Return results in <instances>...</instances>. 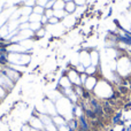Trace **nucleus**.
I'll return each instance as SVG.
<instances>
[{"label":"nucleus","instance_id":"nucleus-6","mask_svg":"<svg viewBox=\"0 0 131 131\" xmlns=\"http://www.w3.org/2000/svg\"><path fill=\"white\" fill-rule=\"evenodd\" d=\"M67 10H68V12H74V10H75L74 4H68V5H67Z\"/></svg>","mask_w":131,"mask_h":131},{"label":"nucleus","instance_id":"nucleus-7","mask_svg":"<svg viewBox=\"0 0 131 131\" xmlns=\"http://www.w3.org/2000/svg\"><path fill=\"white\" fill-rule=\"evenodd\" d=\"M54 122H55V123H58V124H63L64 121L62 120L61 117H55V118H54Z\"/></svg>","mask_w":131,"mask_h":131},{"label":"nucleus","instance_id":"nucleus-2","mask_svg":"<svg viewBox=\"0 0 131 131\" xmlns=\"http://www.w3.org/2000/svg\"><path fill=\"white\" fill-rule=\"evenodd\" d=\"M94 84H95V79H94V78H89L88 81L85 82V86H86L88 89H92Z\"/></svg>","mask_w":131,"mask_h":131},{"label":"nucleus","instance_id":"nucleus-9","mask_svg":"<svg viewBox=\"0 0 131 131\" xmlns=\"http://www.w3.org/2000/svg\"><path fill=\"white\" fill-rule=\"evenodd\" d=\"M50 22H51V23H57V22H58V18H51Z\"/></svg>","mask_w":131,"mask_h":131},{"label":"nucleus","instance_id":"nucleus-8","mask_svg":"<svg viewBox=\"0 0 131 131\" xmlns=\"http://www.w3.org/2000/svg\"><path fill=\"white\" fill-rule=\"evenodd\" d=\"M86 72H88V74H94V72H95V68L94 67L88 68V69H86Z\"/></svg>","mask_w":131,"mask_h":131},{"label":"nucleus","instance_id":"nucleus-4","mask_svg":"<svg viewBox=\"0 0 131 131\" xmlns=\"http://www.w3.org/2000/svg\"><path fill=\"white\" fill-rule=\"evenodd\" d=\"M61 85L63 86V88H68V86L70 85V83H69V81H68L66 77H63V78L61 79Z\"/></svg>","mask_w":131,"mask_h":131},{"label":"nucleus","instance_id":"nucleus-1","mask_svg":"<svg viewBox=\"0 0 131 131\" xmlns=\"http://www.w3.org/2000/svg\"><path fill=\"white\" fill-rule=\"evenodd\" d=\"M69 77H70V79H71L72 82H74L75 84H79V79H78V76L76 75V72L75 71H70V74H69Z\"/></svg>","mask_w":131,"mask_h":131},{"label":"nucleus","instance_id":"nucleus-10","mask_svg":"<svg viewBox=\"0 0 131 131\" xmlns=\"http://www.w3.org/2000/svg\"><path fill=\"white\" fill-rule=\"evenodd\" d=\"M77 4H84V0H76Z\"/></svg>","mask_w":131,"mask_h":131},{"label":"nucleus","instance_id":"nucleus-3","mask_svg":"<svg viewBox=\"0 0 131 131\" xmlns=\"http://www.w3.org/2000/svg\"><path fill=\"white\" fill-rule=\"evenodd\" d=\"M31 125L35 128H37V129H40L43 125H41V122L39 120H37V118H34V120L31 121Z\"/></svg>","mask_w":131,"mask_h":131},{"label":"nucleus","instance_id":"nucleus-5","mask_svg":"<svg viewBox=\"0 0 131 131\" xmlns=\"http://www.w3.org/2000/svg\"><path fill=\"white\" fill-rule=\"evenodd\" d=\"M39 28H40V24H39V22L32 23V24H31V29L32 30H39Z\"/></svg>","mask_w":131,"mask_h":131}]
</instances>
